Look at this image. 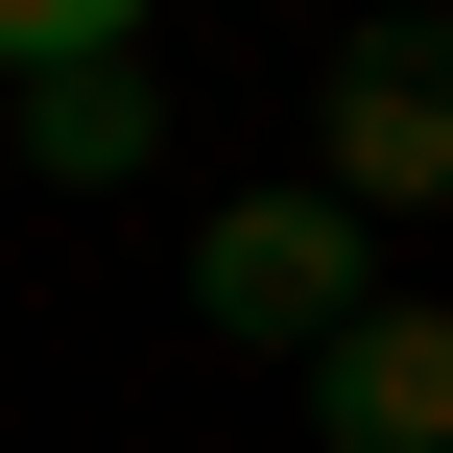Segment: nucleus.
Listing matches in <instances>:
<instances>
[{"instance_id": "f257e3e1", "label": "nucleus", "mask_w": 453, "mask_h": 453, "mask_svg": "<svg viewBox=\"0 0 453 453\" xmlns=\"http://www.w3.org/2000/svg\"><path fill=\"white\" fill-rule=\"evenodd\" d=\"M358 287H382V239H358L334 191H239V215L191 239V334H239V358H311Z\"/></svg>"}, {"instance_id": "f03ea898", "label": "nucleus", "mask_w": 453, "mask_h": 453, "mask_svg": "<svg viewBox=\"0 0 453 453\" xmlns=\"http://www.w3.org/2000/svg\"><path fill=\"white\" fill-rule=\"evenodd\" d=\"M430 191H453V48L382 0V24L334 48V215L382 239V215H430Z\"/></svg>"}, {"instance_id": "7ed1b4c3", "label": "nucleus", "mask_w": 453, "mask_h": 453, "mask_svg": "<svg viewBox=\"0 0 453 453\" xmlns=\"http://www.w3.org/2000/svg\"><path fill=\"white\" fill-rule=\"evenodd\" d=\"M311 406H334V453H453V334L406 287H358V311L311 334Z\"/></svg>"}, {"instance_id": "20e7f679", "label": "nucleus", "mask_w": 453, "mask_h": 453, "mask_svg": "<svg viewBox=\"0 0 453 453\" xmlns=\"http://www.w3.org/2000/svg\"><path fill=\"white\" fill-rule=\"evenodd\" d=\"M0 143H24L48 191H119V167H167V72H143V48H72V72H0Z\"/></svg>"}, {"instance_id": "39448f33", "label": "nucleus", "mask_w": 453, "mask_h": 453, "mask_svg": "<svg viewBox=\"0 0 453 453\" xmlns=\"http://www.w3.org/2000/svg\"><path fill=\"white\" fill-rule=\"evenodd\" d=\"M72 48H143V0H0V72H72Z\"/></svg>"}]
</instances>
